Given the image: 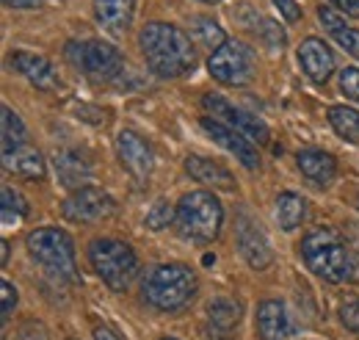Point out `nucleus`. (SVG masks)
<instances>
[{
	"instance_id": "f257e3e1",
	"label": "nucleus",
	"mask_w": 359,
	"mask_h": 340,
	"mask_svg": "<svg viewBox=\"0 0 359 340\" xmlns=\"http://www.w3.org/2000/svg\"><path fill=\"white\" fill-rule=\"evenodd\" d=\"M141 53L147 58V67L158 78H182L194 72L196 50L191 44V37L172 25V22H147L141 37Z\"/></svg>"
},
{
	"instance_id": "f03ea898",
	"label": "nucleus",
	"mask_w": 359,
	"mask_h": 340,
	"mask_svg": "<svg viewBox=\"0 0 359 340\" xmlns=\"http://www.w3.org/2000/svg\"><path fill=\"white\" fill-rule=\"evenodd\" d=\"M302 257L315 277L343 285V282H359V255L346 244V238L329 227L313 230L302 241Z\"/></svg>"
},
{
	"instance_id": "7ed1b4c3",
	"label": "nucleus",
	"mask_w": 359,
	"mask_h": 340,
	"mask_svg": "<svg viewBox=\"0 0 359 340\" xmlns=\"http://www.w3.org/2000/svg\"><path fill=\"white\" fill-rule=\"evenodd\" d=\"M224 208L210 191H191L175 208V227L182 238L208 244L222 233Z\"/></svg>"
},
{
	"instance_id": "20e7f679",
	"label": "nucleus",
	"mask_w": 359,
	"mask_h": 340,
	"mask_svg": "<svg viewBox=\"0 0 359 340\" xmlns=\"http://www.w3.org/2000/svg\"><path fill=\"white\" fill-rule=\"evenodd\" d=\"M67 58L78 72H83L86 78L97 81V84H119L128 72L122 53L102 39L69 42L67 44Z\"/></svg>"
},
{
	"instance_id": "39448f33",
	"label": "nucleus",
	"mask_w": 359,
	"mask_h": 340,
	"mask_svg": "<svg viewBox=\"0 0 359 340\" xmlns=\"http://www.w3.org/2000/svg\"><path fill=\"white\" fill-rule=\"evenodd\" d=\"M194 294H196V274L188 266H180V263L158 266L144 280V299L155 310H166V313L180 310L182 304L191 301Z\"/></svg>"
},
{
	"instance_id": "423d86ee",
	"label": "nucleus",
	"mask_w": 359,
	"mask_h": 340,
	"mask_svg": "<svg viewBox=\"0 0 359 340\" xmlns=\"http://www.w3.org/2000/svg\"><path fill=\"white\" fill-rule=\"evenodd\" d=\"M89 260L97 271V277L111 291H125L138 274V257L133 247L114 238H97L89 247Z\"/></svg>"
},
{
	"instance_id": "0eeeda50",
	"label": "nucleus",
	"mask_w": 359,
	"mask_h": 340,
	"mask_svg": "<svg viewBox=\"0 0 359 340\" xmlns=\"http://www.w3.org/2000/svg\"><path fill=\"white\" fill-rule=\"evenodd\" d=\"M28 252L45 266L50 274L61 280H75V244L58 227H39L28 235Z\"/></svg>"
},
{
	"instance_id": "6e6552de",
	"label": "nucleus",
	"mask_w": 359,
	"mask_h": 340,
	"mask_svg": "<svg viewBox=\"0 0 359 340\" xmlns=\"http://www.w3.org/2000/svg\"><path fill=\"white\" fill-rule=\"evenodd\" d=\"M208 72L224 86H243L255 75L252 50L241 42H224L208 58Z\"/></svg>"
},
{
	"instance_id": "1a4fd4ad",
	"label": "nucleus",
	"mask_w": 359,
	"mask_h": 340,
	"mask_svg": "<svg viewBox=\"0 0 359 340\" xmlns=\"http://www.w3.org/2000/svg\"><path fill=\"white\" fill-rule=\"evenodd\" d=\"M111 213H114L111 194L102 191V188H94V185L75 188L61 205V216L67 221H75V224H94V221H102Z\"/></svg>"
},
{
	"instance_id": "9d476101",
	"label": "nucleus",
	"mask_w": 359,
	"mask_h": 340,
	"mask_svg": "<svg viewBox=\"0 0 359 340\" xmlns=\"http://www.w3.org/2000/svg\"><path fill=\"white\" fill-rule=\"evenodd\" d=\"M202 105H205V111H210L216 119H222L229 128L243 133V136L252 138L255 144H269V138H271L269 125H266L263 119H257L255 114H249V111L232 105L222 94H205V97H202Z\"/></svg>"
},
{
	"instance_id": "9b49d317",
	"label": "nucleus",
	"mask_w": 359,
	"mask_h": 340,
	"mask_svg": "<svg viewBox=\"0 0 359 340\" xmlns=\"http://www.w3.org/2000/svg\"><path fill=\"white\" fill-rule=\"evenodd\" d=\"M199 125H202V130H205L219 147H224L226 152H232V155H235L249 171L260 169V155H257V147H255L252 138H246L243 133H238L235 128H229L226 122L216 119V117H202Z\"/></svg>"
},
{
	"instance_id": "f8f14e48",
	"label": "nucleus",
	"mask_w": 359,
	"mask_h": 340,
	"mask_svg": "<svg viewBox=\"0 0 359 340\" xmlns=\"http://www.w3.org/2000/svg\"><path fill=\"white\" fill-rule=\"evenodd\" d=\"M116 155L135 180H141V183L149 180V174L155 169V158H152L149 144L141 136H135L133 130H122L116 136Z\"/></svg>"
},
{
	"instance_id": "ddd939ff",
	"label": "nucleus",
	"mask_w": 359,
	"mask_h": 340,
	"mask_svg": "<svg viewBox=\"0 0 359 340\" xmlns=\"http://www.w3.org/2000/svg\"><path fill=\"white\" fill-rule=\"evenodd\" d=\"M299 67L313 84H326L337 64H334V53L329 50V44H323V39L318 37H307L299 44Z\"/></svg>"
},
{
	"instance_id": "4468645a",
	"label": "nucleus",
	"mask_w": 359,
	"mask_h": 340,
	"mask_svg": "<svg viewBox=\"0 0 359 340\" xmlns=\"http://www.w3.org/2000/svg\"><path fill=\"white\" fill-rule=\"evenodd\" d=\"M257 332L263 340H293L296 324L279 299H266L257 307Z\"/></svg>"
},
{
	"instance_id": "2eb2a0df",
	"label": "nucleus",
	"mask_w": 359,
	"mask_h": 340,
	"mask_svg": "<svg viewBox=\"0 0 359 340\" xmlns=\"http://www.w3.org/2000/svg\"><path fill=\"white\" fill-rule=\"evenodd\" d=\"M11 64H14V70H17L20 75H25L36 89L50 91V89H58V86H61V78H58L55 67L47 61L45 55H39V53L14 50V53H11Z\"/></svg>"
},
{
	"instance_id": "dca6fc26",
	"label": "nucleus",
	"mask_w": 359,
	"mask_h": 340,
	"mask_svg": "<svg viewBox=\"0 0 359 340\" xmlns=\"http://www.w3.org/2000/svg\"><path fill=\"white\" fill-rule=\"evenodd\" d=\"M238 249L252 268H260V271L269 268L271 260H273V252H271L263 230L255 227L249 218H241V224H238Z\"/></svg>"
},
{
	"instance_id": "f3484780",
	"label": "nucleus",
	"mask_w": 359,
	"mask_h": 340,
	"mask_svg": "<svg viewBox=\"0 0 359 340\" xmlns=\"http://www.w3.org/2000/svg\"><path fill=\"white\" fill-rule=\"evenodd\" d=\"M241 321V304L232 299H213L208 304V340H232Z\"/></svg>"
},
{
	"instance_id": "a211bd4d",
	"label": "nucleus",
	"mask_w": 359,
	"mask_h": 340,
	"mask_svg": "<svg viewBox=\"0 0 359 340\" xmlns=\"http://www.w3.org/2000/svg\"><path fill=\"white\" fill-rule=\"evenodd\" d=\"M133 0H94V20L114 37H122L133 22Z\"/></svg>"
},
{
	"instance_id": "6ab92c4d",
	"label": "nucleus",
	"mask_w": 359,
	"mask_h": 340,
	"mask_svg": "<svg viewBox=\"0 0 359 340\" xmlns=\"http://www.w3.org/2000/svg\"><path fill=\"white\" fill-rule=\"evenodd\" d=\"M296 164H299L302 174H304L310 183H315V185H329V183L334 180V174H337V161H334V155H329V152H323V150H299Z\"/></svg>"
},
{
	"instance_id": "aec40b11",
	"label": "nucleus",
	"mask_w": 359,
	"mask_h": 340,
	"mask_svg": "<svg viewBox=\"0 0 359 340\" xmlns=\"http://www.w3.org/2000/svg\"><path fill=\"white\" fill-rule=\"evenodd\" d=\"M318 20H320V25L329 31V37L340 44L348 55H354V58L359 61V31L357 28H351V25H348L334 8H329V6H320V8H318Z\"/></svg>"
},
{
	"instance_id": "412c9836",
	"label": "nucleus",
	"mask_w": 359,
	"mask_h": 340,
	"mask_svg": "<svg viewBox=\"0 0 359 340\" xmlns=\"http://www.w3.org/2000/svg\"><path fill=\"white\" fill-rule=\"evenodd\" d=\"M185 171L196 180V183H205V185H213V188H224L232 191L235 188V180L229 169H224L222 164L210 161V158H202V155H188L185 158Z\"/></svg>"
},
{
	"instance_id": "4be33fe9",
	"label": "nucleus",
	"mask_w": 359,
	"mask_h": 340,
	"mask_svg": "<svg viewBox=\"0 0 359 340\" xmlns=\"http://www.w3.org/2000/svg\"><path fill=\"white\" fill-rule=\"evenodd\" d=\"M3 166L8 171H14V174H20V177H25V180H42L47 171L42 152L31 150L25 144L11 150V152H3Z\"/></svg>"
},
{
	"instance_id": "5701e85b",
	"label": "nucleus",
	"mask_w": 359,
	"mask_h": 340,
	"mask_svg": "<svg viewBox=\"0 0 359 340\" xmlns=\"http://www.w3.org/2000/svg\"><path fill=\"white\" fill-rule=\"evenodd\" d=\"M55 171H58L61 183L67 188H83V183L91 177L89 161L81 152H72V150H64V152L55 155Z\"/></svg>"
},
{
	"instance_id": "b1692460",
	"label": "nucleus",
	"mask_w": 359,
	"mask_h": 340,
	"mask_svg": "<svg viewBox=\"0 0 359 340\" xmlns=\"http://www.w3.org/2000/svg\"><path fill=\"white\" fill-rule=\"evenodd\" d=\"M273 211H276V221H279L282 230H296L307 216V202L296 191H282L276 197V208Z\"/></svg>"
},
{
	"instance_id": "393cba45",
	"label": "nucleus",
	"mask_w": 359,
	"mask_h": 340,
	"mask_svg": "<svg viewBox=\"0 0 359 340\" xmlns=\"http://www.w3.org/2000/svg\"><path fill=\"white\" fill-rule=\"evenodd\" d=\"M329 122H332V128L340 138L359 144V111L348 108V105H332L329 108Z\"/></svg>"
},
{
	"instance_id": "a878e982",
	"label": "nucleus",
	"mask_w": 359,
	"mask_h": 340,
	"mask_svg": "<svg viewBox=\"0 0 359 340\" xmlns=\"http://www.w3.org/2000/svg\"><path fill=\"white\" fill-rule=\"evenodd\" d=\"M0 119H3V152H11V150L22 147V144H25V136H28L22 119H20L8 105L0 108Z\"/></svg>"
},
{
	"instance_id": "bb28decb",
	"label": "nucleus",
	"mask_w": 359,
	"mask_h": 340,
	"mask_svg": "<svg viewBox=\"0 0 359 340\" xmlns=\"http://www.w3.org/2000/svg\"><path fill=\"white\" fill-rule=\"evenodd\" d=\"M194 39L199 44H205V47H210V50H219L226 42L222 25L216 20H210V17H196L194 20Z\"/></svg>"
},
{
	"instance_id": "cd10ccee",
	"label": "nucleus",
	"mask_w": 359,
	"mask_h": 340,
	"mask_svg": "<svg viewBox=\"0 0 359 340\" xmlns=\"http://www.w3.org/2000/svg\"><path fill=\"white\" fill-rule=\"evenodd\" d=\"M0 216H3V224H14L28 216V202L8 185H3V191H0Z\"/></svg>"
},
{
	"instance_id": "c85d7f7f",
	"label": "nucleus",
	"mask_w": 359,
	"mask_h": 340,
	"mask_svg": "<svg viewBox=\"0 0 359 340\" xmlns=\"http://www.w3.org/2000/svg\"><path fill=\"white\" fill-rule=\"evenodd\" d=\"M255 20H257V25H249V28L255 31V37H260V39L269 44V47H273V50H282V47H285V31H282L273 20H269V17L255 14Z\"/></svg>"
},
{
	"instance_id": "c756f323",
	"label": "nucleus",
	"mask_w": 359,
	"mask_h": 340,
	"mask_svg": "<svg viewBox=\"0 0 359 340\" xmlns=\"http://www.w3.org/2000/svg\"><path fill=\"white\" fill-rule=\"evenodd\" d=\"M340 321L359 335V296H346L340 301Z\"/></svg>"
},
{
	"instance_id": "7c9ffc66",
	"label": "nucleus",
	"mask_w": 359,
	"mask_h": 340,
	"mask_svg": "<svg viewBox=\"0 0 359 340\" xmlns=\"http://www.w3.org/2000/svg\"><path fill=\"white\" fill-rule=\"evenodd\" d=\"M172 218H175V211L169 208V202H155V208L147 213V227L149 230H163Z\"/></svg>"
},
{
	"instance_id": "2f4dec72",
	"label": "nucleus",
	"mask_w": 359,
	"mask_h": 340,
	"mask_svg": "<svg viewBox=\"0 0 359 340\" xmlns=\"http://www.w3.org/2000/svg\"><path fill=\"white\" fill-rule=\"evenodd\" d=\"M340 91H343L348 100L359 103V70L357 67L340 70Z\"/></svg>"
},
{
	"instance_id": "473e14b6",
	"label": "nucleus",
	"mask_w": 359,
	"mask_h": 340,
	"mask_svg": "<svg viewBox=\"0 0 359 340\" xmlns=\"http://www.w3.org/2000/svg\"><path fill=\"white\" fill-rule=\"evenodd\" d=\"M273 6L279 8V14H282L285 22H299V20H302V6H299V0H273Z\"/></svg>"
},
{
	"instance_id": "72a5a7b5",
	"label": "nucleus",
	"mask_w": 359,
	"mask_h": 340,
	"mask_svg": "<svg viewBox=\"0 0 359 340\" xmlns=\"http://www.w3.org/2000/svg\"><path fill=\"white\" fill-rule=\"evenodd\" d=\"M0 296H3V324H6L8 315H11V310H14V304H17V288L8 280H3L0 282Z\"/></svg>"
},
{
	"instance_id": "f704fd0d",
	"label": "nucleus",
	"mask_w": 359,
	"mask_h": 340,
	"mask_svg": "<svg viewBox=\"0 0 359 340\" xmlns=\"http://www.w3.org/2000/svg\"><path fill=\"white\" fill-rule=\"evenodd\" d=\"M334 8H340V11H346L348 17H357L359 20V0H329Z\"/></svg>"
},
{
	"instance_id": "c9c22d12",
	"label": "nucleus",
	"mask_w": 359,
	"mask_h": 340,
	"mask_svg": "<svg viewBox=\"0 0 359 340\" xmlns=\"http://www.w3.org/2000/svg\"><path fill=\"white\" fill-rule=\"evenodd\" d=\"M8 8H36L42 0H3Z\"/></svg>"
},
{
	"instance_id": "e433bc0d",
	"label": "nucleus",
	"mask_w": 359,
	"mask_h": 340,
	"mask_svg": "<svg viewBox=\"0 0 359 340\" xmlns=\"http://www.w3.org/2000/svg\"><path fill=\"white\" fill-rule=\"evenodd\" d=\"M94 340H119L111 329H105V327H97L94 329Z\"/></svg>"
},
{
	"instance_id": "4c0bfd02",
	"label": "nucleus",
	"mask_w": 359,
	"mask_h": 340,
	"mask_svg": "<svg viewBox=\"0 0 359 340\" xmlns=\"http://www.w3.org/2000/svg\"><path fill=\"white\" fill-rule=\"evenodd\" d=\"M0 249H3V266L8 263V241H0Z\"/></svg>"
},
{
	"instance_id": "58836bf2",
	"label": "nucleus",
	"mask_w": 359,
	"mask_h": 340,
	"mask_svg": "<svg viewBox=\"0 0 359 340\" xmlns=\"http://www.w3.org/2000/svg\"><path fill=\"white\" fill-rule=\"evenodd\" d=\"M202 3H208V6H216V3H222V0H202Z\"/></svg>"
},
{
	"instance_id": "ea45409f",
	"label": "nucleus",
	"mask_w": 359,
	"mask_h": 340,
	"mask_svg": "<svg viewBox=\"0 0 359 340\" xmlns=\"http://www.w3.org/2000/svg\"><path fill=\"white\" fill-rule=\"evenodd\" d=\"M163 340H175V338H163Z\"/></svg>"
},
{
	"instance_id": "a19ab883",
	"label": "nucleus",
	"mask_w": 359,
	"mask_h": 340,
	"mask_svg": "<svg viewBox=\"0 0 359 340\" xmlns=\"http://www.w3.org/2000/svg\"><path fill=\"white\" fill-rule=\"evenodd\" d=\"M357 208H359V200H357Z\"/></svg>"
}]
</instances>
